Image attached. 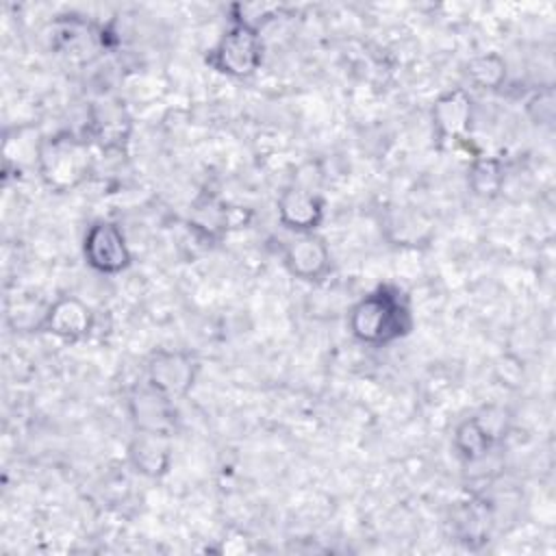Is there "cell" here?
Instances as JSON below:
<instances>
[{
    "label": "cell",
    "instance_id": "e0dca14e",
    "mask_svg": "<svg viewBox=\"0 0 556 556\" xmlns=\"http://www.w3.org/2000/svg\"><path fill=\"white\" fill-rule=\"evenodd\" d=\"M539 111L532 115V119L536 124H552L554 119V91L547 87L545 91H539L534 93L530 100H528V113L530 111Z\"/></svg>",
    "mask_w": 556,
    "mask_h": 556
},
{
    "label": "cell",
    "instance_id": "8fae6325",
    "mask_svg": "<svg viewBox=\"0 0 556 556\" xmlns=\"http://www.w3.org/2000/svg\"><path fill=\"white\" fill-rule=\"evenodd\" d=\"M128 458L139 473L150 478L163 476L169 469L172 460L169 434L137 430L135 439L128 445Z\"/></svg>",
    "mask_w": 556,
    "mask_h": 556
},
{
    "label": "cell",
    "instance_id": "9c48e42d",
    "mask_svg": "<svg viewBox=\"0 0 556 556\" xmlns=\"http://www.w3.org/2000/svg\"><path fill=\"white\" fill-rule=\"evenodd\" d=\"M276 206H278V222L285 228L295 230V235L315 232V228L324 222V215H326L324 200L315 191H308L298 185L282 189Z\"/></svg>",
    "mask_w": 556,
    "mask_h": 556
},
{
    "label": "cell",
    "instance_id": "ba28073f",
    "mask_svg": "<svg viewBox=\"0 0 556 556\" xmlns=\"http://www.w3.org/2000/svg\"><path fill=\"white\" fill-rule=\"evenodd\" d=\"M39 328L63 341H78L91 332L93 311L76 295H61L48 306Z\"/></svg>",
    "mask_w": 556,
    "mask_h": 556
},
{
    "label": "cell",
    "instance_id": "6da1fadb",
    "mask_svg": "<svg viewBox=\"0 0 556 556\" xmlns=\"http://www.w3.org/2000/svg\"><path fill=\"white\" fill-rule=\"evenodd\" d=\"M348 328L361 343H393L413 330L410 304L400 287L380 285L350 308Z\"/></svg>",
    "mask_w": 556,
    "mask_h": 556
},
{
    "label": "cell",
    "instance_id": "52a82bcc",
    "mask_svg": "<svg viewBox=\"0 0 556 556\" xmlns=\"http://www.w3.org/2000/svg\"><path fill=\"white\" fill-rule=\"evenodd\" d=\"M287 271L304 282H317L330 271V250L315 232L295 235L282 254Z\"/></svg>",
    "mask_w": 556,
    "mask_h": 556
},
{
    "label": "cell",
    "instance_id": "9a60e30c",
    "mask_svg": "<svg viewBox=\"0 0 556 556\" xmlns=\"http://www.w3.org/2000/svg\"><path fill=\"white\" fill-rule=\"evenodd\" d=\"M191 226L206 239L219 237L228 228V208L217 198H202L191 215Z\"/></svg>",
    "mask_w": 556,
    "mask_h": 556
},
{
    "label": "cell",
    "instance_id": "5b68a950",
    "mask_svg": "<svg viewBox=\"0 0 556 556\" xmlns=\"http://www.w3.org/2000/svg\"><path fill=\"white\" fill-rule=\"evenodd\" d=\"M198 369L200 365L189 352L159 350L148 363V384L174 402L191 391Z\"/></svg>",
    "mask_w": 556,
    "mask_h": 556
},
{
    "label": "cell",
    "instance_id": "8992f818",
    "mask_svg": "<svg viewBox=\"0 0 556 556\" xmlns=\"http://www.w3.org/2000/svg\"><path fill=\"white\" fill-rule=\"evenodd\" d=\"M432 128L439 146L465 143L471 128V98L465 89H454L437 98L432 106Z\"/></svg>",
    "mask_w": 556,
    "mask_h": 556
},
{
    "label": "cell",
    "instance_id": "5bb4252c",
    "mask_svg": "<svg viewBox=\"0 0 556 556\" xmlns=\"http://www.w3.org/2000/svg\"><path fill=\"white\" fill-rule=\"evenodd\" d=\"M465 74L480 89H497L506 80V63L495 52L478 54L469 59Z\"/></svg>",
    "mask_w": 556,
    "mask_h": 556
},
{
    "label": "cell",
    "instance_id": "4fadbf2b",
    "mask_svg": "<svg viewBox=\"0 0 556 556\" xmlns=\"http://www.w3.org/2000/svg\"><path fill=\"white\" fill-rule=\"evenodd\" d=\"M504 182L502 161L495 156H476L469 167V187L476 195L493 198L500 193Z\"/></svg>",
    "mask_w": 556,
    "mask_h": 556
},
{
    "label": "cell",
    "instance_id": "277c9868",
    "mask_svg": "<svg viewBox=\"0 0 556 556\" xmlns=\"http://www.w3.org/2000/svg\"><path fill=\"white\" fill-rule=\"evenodd\" d=\"M83 254L87 265L98 274H119L132 261L122 228L109 219H98L89 226Z\"/></svg>",
    "mask_w": 556,
    "mask_h": 556
},
{
    "label": "cell",
    "instance_id": "2e32d148",
    "mask_svg": "<svg viewBox=\"0 0 556 556\" xmlns=\"http://www.w3.org/2000/svg\"><path fill=\"white\" fill-rule=\"evenodd\" d=\"M128 130V119L124 117V111L117 106L106 104L93 122V132L100 141H104L106 146H119L126 137Z\"/></svg>",
    "mask_w": 556,
    "mask_h": 556
},
{
    "label": "cell",
    "instance_id": "7c38bea8",
    "mask_svg": "<svg viewBox=\"0 0 556 556\" xmlns=\"http://www.w3.org/2000/svg\"><path fill=\"white\" fill-rule=\"evenodd\" d=\"M495 443L493 428L482 421L480 415H471L463 419L454 430V447L463 460H480L484 458Z\"/></svg>",
    "mask_w": 556,
    "mask_h": 556
},
{
    "label": "cell",
    "instance_id": "7a4b0ae2",
    "mask_svg": "<svg viewBox=\"0 0 556 556\" xmlns=\"http://www.w3.org/2000/svg\"><path fill=\"white\" fill-rule=\"evenodd\" d=\"M37 167L43 182L63 193L80 187L93 169L91 146L74 132H56L39 141Z\"/></svg>",
    "mask_w": 556,
    "mask_h": 556
},
{
    "label": "cell",
    "instance_id": "3957f363",
    "mask_svg": "<svg viewBox=\"0 0 556 556\" xmlns=\"http://www.w3.org/2000/svg\"><path fill=\"white\" fill-rule=\"evenodd\" d=\"M206 61L226 76H252L263 61V41L258 28L248 17L235 15L219 41L208 50Z\"/></svg>",
    "mask_w": 556,
    "mask_h": 556
},
{
    "label": "cell",
    "instance_id": "30bf717a",
    "mask_svg": "<svg viewBox=\"0 0 556 556\" xmlns=\"http://www.w3.org/2000/svg\"><path fill=\"white\" fill-rule=\"evenodd\" d=\"M128 408L132 415V421L137 430L141 432H159L169 434L174 430L176 417H174V402L159 393L148 382L143 387H137L128 397Z\"/></svg>",
    "mask_w": 556,
    "mask_h": 556
}]
</instances>
